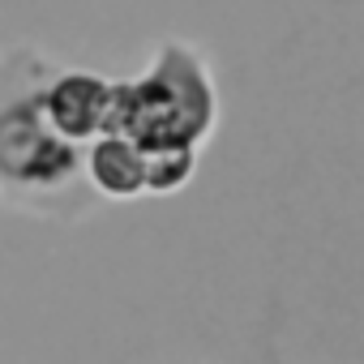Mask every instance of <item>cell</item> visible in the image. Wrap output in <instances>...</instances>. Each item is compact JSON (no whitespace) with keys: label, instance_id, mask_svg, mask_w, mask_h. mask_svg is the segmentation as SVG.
I'll return each mask as SVG.
<instances>
[{"label":"cell","instance_id":"1","mask_svg":"<svg viewBox=\"0 0 364 364\" xmlns=\"http://www.w3.org/2000/svg\"><path fill=\"white\" fill-rule=\"evenodd\" d=\"M219 129V82L215 65L189 39H163L141 73L116 77V124L146 154L202 150Z\"/></svg>","mask_w":364,"mask_h":364},{"label":"cell","instance_id":"3","mask_svg":"<svg viewBox=\"0 0 364 364\" xmlns=\"http://www.w3.org/2000/svg\"><path fill=\"white\" fill-rule=\"evenodd\" d=\"M39 103L48 124L82 150L116 124V77H103L95 69H52Z\"/></svg>","mask_w":364,"mask_h":364},{"label":"cell","instance_id":"2","mask_svg":"<svg viewBox=\"0 0 364 364\" xmlns=\"http://www.w3.org/2000/svg\"><path fill=\"white\" fill-rule=\"evenodd\" d=\"M52 69L35 48L0 56V193L60 198L82 180V150L48 124L39 103Z\"/></svg>","mask_w":364,"mask_h":364},{"label":"cell","instance_id":"4","mask_svg":"<svg viewBox=\"0 0 364 364\" xmlns=\"http://www.w3.org/2000/svg\"><path fill=\"white\" fill-rule=\"evenodd\" d=\"M146 163L150 154L124 133H103L90 146H82V180L107 202L146 198Z\"/></svg>","mask_w":364,"mask_h":364},{"label":"cell","instance_id":"5","mask_svg":"<svg viewBox=\"0 0 364 364\" xmlns=\"http://www.w3.org/2000/svg\"><path fill=\"white\" fill-rule=\"evenodd\" d=\"M198 154L202 150H159V154H150V163H146V193L150 198L180 193L193 180V171H198Z\"/></svg>","mask_w":364,"mask_h":364}]
</instances>
